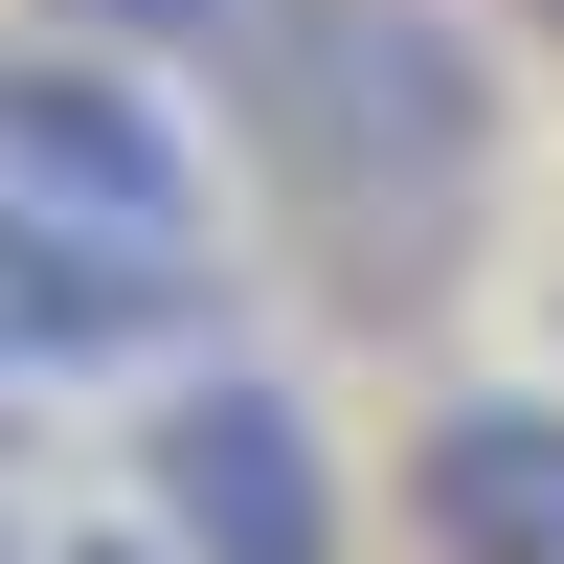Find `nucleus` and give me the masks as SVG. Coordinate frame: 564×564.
Here are the masks:
<instances>
[{"label": "nucleus", "mask_w": 564, "mask_h": 564, "mask_svg": "<svg viewBox=\"0 0 564 564\" xmlns=\"http://www.w3.org/2000/svg\"><path fill=\"white\" fill-rule=\"evenodd\" d=\"M226 68H249L271 181H294L361 271H430L452 226H475V181H497V45L452 23V0H271Z\"/></svg>", "instance_id": "f257e3e1"}, {"label": "nucleus", "mask_w": 564, "mask_h": 564, "mask_svg": "<svg viewBox=\"0 0 564 564\" xmlns=\"http://www.w3.org/2000/svg\"><path fill=\"white\" fill-rule=\"evenodd\" d=\"M0 204H45V226H113V249H204L181 113L113 68V45H0Z\"/></svg>", "instance_id": "f03ea898"}, {"label": "nucleus", "mask_w": 564, "mask_h": 564, "mask_svg": "<svg viewBox=\"0 0 564 564\" xmlns=\"http://www.w3.org/2000/svg\"><path fill=\"white\" fill-rule=\"evenodd\" d=\"M135 475H159L181 564H339V452H316V406L249 384V361H181V406H159Z\"/></svg>", "instance_id": "7ed1b4c3"}, {"label": "nucleus", "mask_w": 564, "mask_h": 564, "mask_svg": "<svg viewBox=\"0 0 564 564\" xmlns=\"http://www.w3.org/2000/svg\"><path fill=\"white\" fill-rule=\"evenodd\" d=\"M204 249H113V226H45L0 204V406L45 384H113V361H204Z\"/></svg>", "instance_id": "20e7f679"}, {"label": "nucleus", "mask_w": 564, "mask_h": 564, "mask_svg": "<svg viewBox=\"0 0 564 564\" xmlns=\"http://www.w3.org/2000/svg\"><path fill=\"white\" fill-rule=\"evenodd\" d=\"M406 520H430V564H564V406L542 384H475L406 430Z\"/></svg>", "instance_id": "39448f33"}, {"label": "nucleus", "mask_w": 564, "mask_h": 564, "mask_svg": "<svg viewBox=\"0 0 564 564\" xmlns=\"http://www.w3.org/2000/svg\"><path fill=\"white\" fill-rule=\"evenodd\" d=\"M68 23H90V45H249L271 0H68Z\"/></svg>", "instance_id": "423d86ee"}, {"label": "nucleus", "mask_w": 564, "mask_h": 564, "mask_svg": "<svg viewBox=\"0 0 564 564\" xmlns=\"http://www.w3.org/2000/svg\"><path fill=\"white\" fill-rule=\"evenodd\" d=\"M45 564H181V542H159V520H135V542H45Z\"/></svg>", "instance_id": "0eeeda50"}, {"label": "nucleus", "mask_w": 564, "mask_h": 564, "mask_svg": "<svg viewBox=\"0 0 564 564\" xmlns=\"http://www.w3.org/2000/svg\"><path fill=\"white\" fill-rule=\"evenodd\" d=\"M0 564H45V542H0Z\"/></svg>", "instance_id": "6e6552de"}]
</instances>
